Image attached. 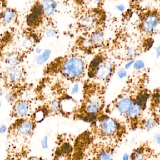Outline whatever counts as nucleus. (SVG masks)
Here are the masks:
<instances>
[{
  "label": "nucleus",
  "instance_id": "f257e3e1",
  "mask_svg": "<svg viewBox=\"0 0 160 160\" xmlns=\"http://www.w3.org/2000/svg\"><path fill=\"white\" fill-rule=\"evenodd\" d=\"M88 64L84 54L72 52L59 56L47 63L43 74L49 77L61 78L77 84L86 79Z\"/></svg>",
  "mask_w": 160,
  "mask_h": 160
},
{
  "label": "nucleus",
  "instance_id": "f03ea898",
  "mask_svg": "<svg viewBox=\"0 0 160 160\" xmlns=\"http://www.w3.org/2000/svg\"><path fill=\"white\" fill-rule=\"evenodd\" d=\"M76 30L80 34L102 29V12L97 7H90L87 1H75Z\"/></svg>",
  "mask_w": 160,
  "mask_h": 160
},
{
  "label": "nucleus",
  "instance_id": "7ed1b4c3",
  "mask_svg": "<svg viewBox=\"0 0 160 160\" xmlns=\"http://www.w3.org/2000/svg\"><path fill=\"white\" fill-rule=\"evenodd\" d=\"M114 70L113 64L103 52H99L95 55L88 64V78L96 82L107 81Z\"/></svg>",
  "mask_w": 160,
  "mask_h": 160
},
{
  "label": "nucleus",
  "instance_id": "20e7f679",
  "mask_svg": "<svg viewBox=\"0 0 160 160\" xmlns=\"http://www.w3.org/2000/svg\"><path fill=\"white\" fill-rule=\"evenodd\" d=\"M27 71L23 65L9 67L1 73L3 87L8 90L26 89L29 87L27 82Z\"/></svg>",
  "mask_w": 160,
  "mask_h": 160
},
{
  "label": "nucleus",
  "instance_id": "39448f33",
  "mask_svg": "<svg viewBox=\"0 0 160 160\" xmlns=\"http://www.w3.org/2000/svg\"><path fill=\"white\" fill-rule=\"evenodd\" d=\"M104 37L102 28L92 32L80 34L75 41L72 52L90 54L103 44Z\"/></svg>",
  "mask_w": 160,
  "mask_h": 160
},
{
  "label": "nucleus",
  "instance_id": "423d86ee",
  "mask_svg": "<svg viewBox=\"0 0 160 160\" xmlns=\"http://www.w3.org/2000/svg\"><path fill=\"white\" fill-rule=\"evenodd\" d=\"M50 22L51 20L47 17L45 13L42 1L34 2L25 18L28 28L32 32L36 31L43 27L45 23L51 24Z\"/></svg>",
  "mask_w": 160,
  "mask_h": 160
},
{
  "label": "nucleus",
  "instance_id": "0eeeda50",
  "mask_svg": "<svg viewBox=\"0 0 160 160\" xmlns=\"http://www.w3.org/2000/svg\"><path fill=\"white\" fill-rule=\"evenodd\" d=\"M100 129L104 136L117 140L122 137L125 132L120 122L108 116H103L100 119Z\"/></svg>",
  "mask_w": 160,
  "mask_h": 160
},
{
  "label": "nucleus",
  "instance_id": "6e6552de",
  "mask_svg": "<svg viewBox=\"0 0 160 160\" xmlns=\"http://www.w3.org/2000/svg\"><path fill=\"white\" fill-rule=\"evenodd\" d=\"M32 50V48H29L27 50L13 49L1 53V59L2 61L9 65V67L19 66L25 60Z\"/></svg>",
  "mask_w": 160,
  "mask_h": 160
},
{
  "label": "nucleus",
  "instance_id": "1a4fd4ad",
  "mask_svg": "<svg viewBox=\"0 0 160 160\" xmlns=\"http://www.w3.org/2000/svg\"><path fill=\"white\" fill-rule=\"evenodd\" d=\"M1 2V24L2 26L7 27L12 24H15L18 21V12L15 8L9 7L7 4Z\"/></svg>",
  "mask_w": 160,
  "mask_h": 160
},
{
  "label": "nucleus",
  "instance_id": "9d476101",
  "mask_svg": "<svg viewBox=\"0 0 160 160\" xmlns=\"http://www.w3.org/2000/svg\"><path fill=\"white\" fill-rule=\"evenodd\" d=\"M144 108L134 101L131 109L125 117L128 123L133 129L140 127L143 120L142 116Z\"/></svg>",
  "mask_w": 160,
  "mask_h": 160
},
{
  "label": "nucleus",
  "instance_id": "9b49d317",
  "mask_svg": "<svg viewBox=\"0 0 160 160\" xmlns=\"http://www.w3.org/2000/svg\"><path fill=\"white\" fill-rule=\"evenodd\" d=\"M159 21V17L156 13H150L145 16L142 19L141 29L146 33H152L156 28Z\"/></svg>",
  "mask_w": 160,
  "mask_h": 160
},
{
  "label": "nucleus",
  "instance_id": "f8f14e48",
  "mask_svg": "<svg viewBox=\"0 0 160 160\" xmlns=\"http://www.w3.org/2000/svg\"><path fill=\"white\" fill-rule=\"evenodd\" d=\"M152 155L150 148L144 144L134 150L130 155V160H149Z\"/></svg>",
  "mask_w": 160,
  "mask_h": 160
},
{
  "label": "nucleus",
  "instance_id": "ddd939ff",
  "mask_svg": "<svg viewBox=\"0 0 160 160\" xmlns=\"http://www.w3.org/2000/svg\"><path fill=\"white\" fill-rule=\"evenodd\" d=\"M134 102L130 97H123L118 100L116 103V108L120 115L126 117Z\"/></svg>",
  "mask_w": 160,
  "mask_h": 160
},
{
  "label": "nucleus",
  "instance_id": "4468645a",
  "mask_svg": "<svg viewBox=\"0 0 160 160\" xmlns=\"http://www.w3.org/2000/svg\"><path fill=\"white\" fill-rule=\"evenodd\" d=\"M30 109V102L28 100L20 99L18 100L13 107V110L15 114L19 117L26 116Z\"/></svg>",
  "mask_w": 160,
  "mask_h": 160
},
{
  "label": "nucleus",
  "instance_id": "2eb2a0df",
  "mask_svg": "<svg viewBox=\"0 0 160 160\" xmlns=\"http://www.w3.org/2000/svg\"><path fill=\"white\" fill-rule=\"evenodd\" d=\"M60 108L63 110V111L70 112L72 111L76 107L75 102L72 99V97L69 96H66L61 101H59Z\"/></svg>",
  "mask_w": 160,
  "mask_h": 160
},
{
  "label": "nucleus",
  "instance_id": "dca6fc26",
  "mask_svg": "<svg viewBox=\"0 0 160 160\" xmlns=\"http://www.w3.org/2000/svg\"><path fill=\"white\" fill-rule=\"evenodd\" d=\"M42 2L46 16L51 20V16L54 13L58 5L57 2L54 1H43Z\"/></svg>",
  "mask_w": 160,
  "mask_h": 160
},
{
  "label": "nucleus",
  "instance_id": "f3484780",
  "mask_svg": "<svg viewBox=\"0 0 160 160\" xmlns=\"http://www.w3.org/2000/svg\"><path fill=\"white\" fill-rule=\"evenodd\" d=\"M158 119L156 117H152L142 120L140 128H144L148 130H151L156 127L158 124Z\"/></svg>",
  "mask_w": 160,
  "mask_h": 160
},
{
  "label": "nucleus",
  "instance_id": "a211bd4d",
  "mask_svg": "<svg viewBox=\"0 0 160 160\" xmlns=\"http://www.w3.org/2000/svg\"><path fill=\"white\" fill-rule=\"evenodd\" d=\"M32 125L31 122L28 121H23L20 122L18 126V131L21 134L27 135L31 132Z\"/></svg>",
  "mask_w": 160,
  "mask_h": 160
},
{
  "label": "nucleus",
  "instance_id": "6ab92c4d",
  "mask_svg": "<svg viewBox=\"0 0 160 160\" xmlns=\"http://www.w3.org/2000/svg\"><path fill=\"white\" fill-rule=\"evenodd\" d=\"M113 155V149L110 148H106L98 154L96 160H112Z\"/></svg>",
  "mask_w": 160,
  "mask_h": 160
},
{
  "label": "nucleus",
  "instance_id": "aec40b11",
  "mask_svg": "<svg viewBox=\"0 0 160 160\" xmlns=\"http://www.w3.org/2000/svg\"><path fill=\"white\" fill-rule=\"evenodd\" d=\"M149 96V95L148 92H143L138 93L134 101L145 108Z\"/></svg>",
  "mask_w": 160,
  "mask_h": 160
},
{
  "label": "nucleus",
  "instance_id": "412c9836",
  "mask_svg": "<svg viewBox=\"0 0 160 160\" xmlns=\"http://www.w3.org/2000/svg\"><path fill=\"white\" fill-rule=\"evenodd\" d=\"M51 54V51L49 49H46L42 54L38 56L36 59V62L39 65L44 64L48 61Z\"/></svg>",
  "mask_w": 160,
  "mask_h": 160
},
{
  "label": "nucleus",
  "instance_id": "4be33fe9",
  "mask_svg": "<svg viewBox=\"0 0 160 160\" xmlns=\"http://www.w3.org/2000/svg\"><path fill=\"white\" fill-rule=\"evenodd\" d=\"M45 114L43 110H38L35 113V115H34V118H35V120L38 122L42 121L44 118Z\"/></svg>",
  "mask_w": 160,
  "mask_h": 160
},
{
  "label": "nucleus",
  "instance_id": "5701e85b",
  "mask_svg": "<svg viewBox=\"0 0 160 160\" xmlns=\"http://www.w3.org/2000/svg\"><path fill=\"white\" fill-rule=\"evenodd\" d=\"M145 67V63L142 60H138L135 62L134 63L133 68L135 70H138L143 69Z\"/></svg>",
  "mask_w": 160,
  "mask_h": 160
},
{
  "label": "nucleus",
  "instance_id": "b1692460",
  "mask_svg": "<svg viewBox=\"0 0 160 160\" xmlns=\"http://www.w3.org/2000/svg\"><path fill=\"white\" fill-rule=\"evenodd\" d=\"M127 53H128V56L131 57H133L137 53L136 48H135L134 47H133L130 48L128 49Z\"/></svg>",
  "mask_w": 160,
  "mask_h": 160
},
{
  "label": "nucleus",
  "instance_id": "393cba45",
  "mask_svg": "<svg viewBox=\"0 0 160 160\" xmlns=\"http://www.w3.org/2000/svg\"><path fill=\"white\" fill-rule=\"evenodd\" d=\"M127 75V72L125 69H121L118 72V75L120 78L125 77Z\"/></svg>",
  "mask_w": 160,
  "mask_h": 160
},
{
  "label": "nucleus",
  "instance_id": "a878e982",
  "mask_svg": "<svg viewBox=\"0 0 160 160\" xmlns=\"http://www.w3.org/2000/svg\"><path fill=\"white\" fill-rule=\"evenodd\" d=\"M48 138L47 137H45L44 138L42 141V145L43 148H47L48 147Z\"/></svg>",
  "mask_w": 160,
  "mask_h": 160
},
{
  "label": "nucleus",
  "instance_id": "bb28decb",
  "mask_svg": "<svg viewBox=\"0 0 160 160\" xmlns=\"http://www.w3.org/2000/svg\"><path fill=\"white\" fill-rule=\"evenodd\" d=\"M153 45V41L152 40H148V41L146 42V47L148 49H149V48H151L152 46Z\"/></svg>",
  "mask_w": 160,
  "mask_h": 160
},
{
  "label": "nucleus",
  "instance_id": "cd10ccee",
  "mask_svg": "<svg viewBox=\"0 0 160 160\" xmlns=\"http://www.w3.org/2000/svg\"><path fill=\"white\" fill-rule=\"evenodd\" d=\"M135 62V61L134 60H132L128 62L125 65V69H128L133 64H134Z\"/></svg>",
  "mask_w": 160,
  "mask_h": 160
},
{
  "label": "nucleus",
  "instance_id": "c85d7f7f",
  "mask_svg": "<svg viewBox=\"0 0 160 160\" xmlns=\"http://www.w3.org/2000/svg\"><path fill=\"white\" fill-rule=\"evenodd\" d=\"M154 140L158 144L160 145V134H156L154 137Z\"/></svg>",
  "mask_w": 160,
  "mask_h": 160
},
{
  "label": "nucleus",
  "instance_id": "c756f323",
  "mask_svg": "<svg viewBox=\"0 0 160 160\" xmlns=\"http://www.w3.org/2000/svg\"><path fill=\"white\" fill-rule=\"evenodd\" d=\"M117 9L118 10L119 12H123L125 10V7L122 4H119L117 6Z\"/></svg>",
  "mask_w": 160,
  "mask_h": 160
},
{
  "label": "nucleus",
  "instance_id": "7c9ffc66",
  "mask_svg": "<svg viewBox=\"0 0 160 160\" xmlns=\"http://www.w3.org/2000/svg\"><path fill=\"white\" fill-rule=\"evenodd\" d=\"M122 160H130V155L128 153H124L122 156Z\"/></svg>",
  "mask_w": 160,
  "mask_h": 160
},
{
  "label": "nucleus",
  "instance_id": "2f4dec72",
  "mask_svg": "<svg viewBox=\"0 0 160 160\" xmlns=\"http://www.w3.org/2000/svg\"><path fill=\"white\" fill-rule=\"evenodd\" d=\"M156 58H159L160 57V47L157 48L156 51Z\"/></svg>",
  "mask_w": 160,
  "mask_h": 160
},
{
  "label": "nucleus",
  "instance_id": "473e14b6",
  "mask_svg": "<svg viewBox=\"0 0 160 160\" xmlns=\"http://www.w3.org/2000/svg\"><path fill=\"white\" fill-rule=\"evenodd\" d=\"M6 131V127L5 125H2L1 127V129H0V132L1 133H3Z\"/></svg>",
  "mask_w": 160,
  "mask_h": 160
},
{
  "label": "nucleus",
  "instance_id": "72a5a7b5",
  "mask_svg": "<svg viewBox=\"0 0 160 160\" xmlns=\"http://www.w3.org/2000/svg\"><path fill=\"white\" fill-rule=\"evenodd\" d=\"M30 160H41V159H39V158H36V157H33Z\"/></svg>",
  "mask_w": 160,
  "mask_h": 160
}]
</instances>
